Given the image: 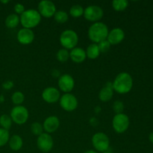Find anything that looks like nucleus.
Listing matches in <instances>:
<instances>
[{
	"instance_id": "nucleus-25",
	"label": "nucleus",
	"mask_w": 153,
	"mask_h": 153,
	"mask_svg": "<svg viewBox=\"0 0 153 153\" xmlns=\"http://www.w3.org/2000/svg\"><path fill=\"white\" fill-rule=\"evenodd\" d=\"M12 123H13V121H12L10 115L2 114L0 116V126H1V128L8 131L11 128Z\"/></svg>"
},
{
	"instance_id": "nucleus-13",
	"label": "nucleus",
	"mask_w": 153,
	"mask_h": 153,
	"mask_svg": "<svg viewBox=\"0 0 153 153\" xmlns=\"http://www.w3.org/2000/svg\"><path fill=\"white\" fill-rule=\"evenodd\" d=\"M42 99L46 102L49 104H54L59 101L61 98V93L57 88L55 87H48L42 92Z\"/></svg>"
},
{
	"instance_id": "nucleus-11",
	"label": "nucleus",
	"mask_w": 153,
	"mask_h": 153,
	"mask_svg": "<svg viewBox=\"0 0 153 153\" xmlns=\"http://www.w3.org/2000/svg\"><path fill=\"white\" fill-rule=\"evenodd\" d=\"M37 146L39 150L43 152H49L54 146V140L51 134L43 132L37 137Z\"/></svg>"
},
{
	"instance_id": "nucleus-9",
	"label": "nucleus",
	"mask_w": 153,
	"mask_h": 153,
	"mask_svg": "<svg viewBox=\"0 0 153 153\" xmlns=\"http://www.w3.org/2000/svg\"><path fill=\"white\" fill-rule=\"evenodd\" d=\"M59 103L63 110L68 112L76 110L79 105V102L76 97L71 93L64 94L62 96H61Z\"/></svg>"
},
{
	"instance_id": "nucleus-1",
	"label": "nucleus",
	"mask_w": 153,
	"mask_h": 153,
	"mask_svg": "<svg viewBox=\"0 0 153 153\" xmlns=\"http://www.w3.org/2000/svg\"><path fill=\"white\" fill-rule=\"evenodd\" d=\"M114 91L120 94H126L130 92L133 87V79L126 72L120 73L112 82Z\"/></svg>"
},
{
	"instance_id": "nucleus-21",
	"label": "nucleus",
	"mask_w": 153,
	"mask_h": 153,
	"mask_svg": "<svg viewBox=\"0 0 153 153\" xmlns=\"http://www.w3.org/2000/svg\"><path fill=\"white\" fill-rule=\"evenodd\" d=\"M20 22V19H19V15L16 14L15 13H10L8 16L6 17L5 21H4V24H5L6 27L8 28H14L19 25Z\"/></svg>"
},
{
	"instance_id": "nucleus-24",
	"label": "nucleus",
	"mask_w": 153,
	"mask_h": 153,
	"mask_svg": "<svg viewBox=\"0 0 153 153\" xmlns=\"http://www.w3.org/2000/svg\"><path fill=\"white\" fill-rule=\"evenodd\" d=\"M128 1L127 0H114L112 1V7L116 11H123L128 7Z\"/></svg>"
},
{
	"instance_id": "nucleus-18",
	"label": "nucleus",
	"mask_w": 153,
	"mask_h": 153,
	"mask_svg": "<svg viewBox=\"0 0 153 153\" xmlns=\"http://www.w3.org/2000/svg\"><path fill=\"white\" fill-rule=\"evenodd\" d=\"M70 58L75 63L81 64L84 62L87 58L86 52L85 49L81 47H75L70 52Z\"/></svg>"
},
{
	"instance_id": "nucleus-38",
	"label": "nucleus",
	"mask_w": 153,
	"mask_h": 153,
	"mask_svg": "<svg viewBox=\"0 0 153 153\" xmlns=\"http://www.w3.org/2000/svg\"><path fill=\"white\" fill-rule=\"evenodd\" d=\"M4 101V97H3L2 95L0 96V102H2Z\"/></svg>"
},
{
	"instance_id": "nucleus-35",
	"label": "nucleus",
	"mask_w": 153,
	"mask_h": 153,
	"mask_svg": "<svg viewBox=\"0 0 153 153\" xmlns=\"http://www.w3.org/2000/svg\"><path fill=\"white\" fill-rule=\"evenodd\" d=\"M84 153H99V152H97L96 150H94V149H89V150L85 151Z\"/></svg>"
},
{
	"instance_id": "nucleus-26",
	"label": "nucleus",
	"mask_w": 153,
	"mask_h": 153,
	"mask_svg": "<svg viewBox=\"0 0 153 153\" xmlns=\"http://www.w3.org/2000/svg\"><path fill=\"white\" fill-rule=\"evenodd\" d=\"M11 100L16 105H22L25 100V95L21 91H15L11 96Z\"/></svg>"
},
{
	"instance_id": "nucleus-28",
	"label": "nucleus",
	"mask_w": 153,
	"mask_h": 153,
	"mask_svg": "<svg viewBox=\"0 0 153 153\" xmlns=\"http://www.w3.org/2000/svg\"><path fill=\"white\" fill-rule=\"evenodd\" d=\"M10 139V134L7 130L0 128V147L4 146L8 143Z\"/></svg>"
},
{
	"instance_id": "nucleus-12",
	"label": "nucleus",
	"mask_w": 153,
	"mask_h": 153,
	"mask_svg": "<svg viewBox=\"0 0 153 153\" xmlns=\"http://www.w3.org/2000/svg\"><path fill=\"white\" fill-rule=\"evenodd\" d=\"M58 88L64 94L70 93L75 88V80L70 74H63L60 76L58 80Z\"/></svg>"
},
{
	"instance_id": "nucleus-37",
	"label": "nucleus",
	"mask_w": 153,
	"mask_h": 153,
	"mask_svg": "<svg viewBox=\"0 0 153 153\" xmlns=\"http://www.w3.org/2000/svg\"><path fill=\"white\" fill-rule=\"evenodd\" d=\"M1 2L3 3V4H7V3L9 2V1H8V0H4H4H1Z\"/></svg>"
},
{
	"instance_id": "nucleus-8",
	"label": "nucleus",
	"mask_w": 153,
	"mask_h": 153,
	"mask_svg": "<svg viewBox=\"0 0 153 153\" xmlns=\"http://www.w3.org/2000/svg\"><path fill=\"white\" fill-rule=\"evenodd\" d=\"M84 17L90 22H100L104 16V10L100 6L96 4H91L85 8Z\"/></svg>"
},
{
	"instance_id": "nucleus-15",
	"label": "nucleus",
	"mask_w": 153,
	"mask_h": 153,
	"mask_svg": "<svg viewBox=\"0 0 153 153\" xmlns=\"http://www.w3.org/2000/svg\"><path fill=\"white\" fill-rule=\"evenodd\" d=\"M60 126V120L56 116H49L43 121V130L46 133L52 134L55 132Z\"/></svg>"
},
{
	"instance_id": "nucleus-4",
	"label": "nucleus",
	"mask_w": 153,
	"mask_h": 153,
	"mask_svg": "<svg viewBox=\"0 0 153 153\" xmlns=\"http://www.w3.org/2000/svg\"><path fill=\"white\" fill-rule=\"evenodd\" d=\"M59 41L64 49L71 50L77 46L79 43V36L74 30L66 29L61 32Z\"/></svg>"
},
{
	"instance_id": "nucleus-22",
	"label": "nucleus",
	"mask_w": 153,
	"mask_h": 153,
	"mask_svg": "<svg viewBox=\"0 0 153 153\" xmlns=\"http://www.w3.org/2000/svg\"><path fill=\"white\" fill-rule=\"evenodd\" d=\"M53 16L55 20L58 23L60 24L65 23L69 19V14L67 13V12H66L65 10H57Z\"/></svg>"
},
{
	"instance_id": "nucleus-33",
	"label": "nucleus",
	"mask_w": 153,
	"mask_h": 153,
	"mask_svg": "<svg viewBox=\"0 0 153 153\" xmlns=\"http://www.w3.org/2000/svg\"><path fill=\"white\" fill-rule=\"evenodd\" d=\"M13 82L10 80H7L2 83V88L4 90H10L13 88Z\"/></svg>"
},
{
	"instance_id": "nucleus-5",
	"label": "nucleus",
	"mask_w": 153,
	"mask_h": 153,
	"mask_svg": "<svg viewBox=\"0 0 153 153\" xmlns=\"http://www.w3.org/2000/svg\"><path fill=\"white\" fill-rule=\"evenodd\" d=\"M91 143L94 150L98 152H104L108 151L110 147V140L106 134L103 132L95 133L92 136Z\"/></svg>"
},
{
	"instance_id": "nucleus-2",
	"label": "nucleus",
	"mask_w": 153,
	"mask_h": 153,
	"mask_svg": "<svg viewBox=\"0 0 153 153\" xmlns=\"http://www.w3.org/2000/svg\"><path fill=\"white\" fill-rule=\"evenodd\" d=\"M109 29L105 23L101 22H94L88 29V34L90 40L94 43H99L107 39Z\"/></svg>"
},
{
	"instance_id": "nucleus-3",
	"label": "nucleus",
	"mask_w": 153,
	"mask_h": 153,
	"mask_svg": "<svg viewBox=\"0 0 153 153\" xmlns=\"http://www.w3.org/2000/svg\"><path fill=\"white\" fill-rule=\"evenodd\" d=\"M42 16L35 9H27L19 16L20 23L23 28L32 29L41 22Z\"/></svg>"
},
{
	"instance_id": "nucleus-7",
	"label": "nucleus",
	"mask_w": 153,
	"mask_h": 153,
	"mask_svg": "<svg viewBox=\"0 0 153 153\" xmlns=\"http://www.w3.org/2000/svg\"><path fill=\"white\" fill-rule=\"evenodd\" d=\"M130 125V120L126 114H117L112 120V127L118 134H123L127 131Z\"/></svg>"
},
{
	"instance_id": "nucleus-23",
	"label": "nucleus",
	"mask_w": 153,
	"mask_h": 153,
	"mask_svg": "<svg viewBox=\"0 0 153 153\" xmlns=\"http://www.w3.org/2000/svg\"><path fill=\"white\" fill-rule=\"evenodd\" d=\"M84 10L85 9L80 4H73L70 8V16L74 18H79L83 16Z\"/></svg>"
},
{
	"instance_id": "nucleus-29",
	"label": "nucleus",
	"mask_w": 153,
	"mask_h": 153,
	"mask_svg": "<svg viewBox=\"0 0 153 153\" xmlns=\"http://www.w3.org/2000/svg\"><path fill=\"white\" fill-rule=\"evenodd\" d=\"M31 131L33 134L37 135L38 137L41 134H43L44 130H43V124L38 122L33 123L31 125Z\"/></svg>"
},
{
	"instance_id": "nucleus-10",
	"label": "nucleus",
	"mask_w": 153,
	"mask_h": 153,
	"mask_svg": "<svg viewBox=\"0 0 153 153\" xmlns=\"http://www.w3.org/2000/svg\"><path fill=\"white\" fill-rule=\"evenodd\" d=\"M37 11L40 16L46 18H50L55 15L57 11L55 3L49 0H42L38 3Z\"/></svg>"
},
{
	"instance_id": "nucleus-14",
	"label": "nucleus",
	"mask_w": 153,
	"mask_h": 153,
	"mask_svg": "<svg viewBox=\"0 0 153 153\" xmlns=\"http://www.w3.org/2000/svg\"><path fill=\"white\" fill-rule=\"evenodd\" d=\"M34 32L32 29L22 28L18 31L16 39L20 44L29 45L34 41Z\"/></svg>"
},
{
	"instance_id": "nucleus-30",
	"label": "nucleus",
	"mask_w": 153,
	"mask_h": 153,
	"mask_svg": "<svg viewBox=\"0 0 153 153\" xmlns=\"http://www.w3.org/2000/svg\"><path fill=\"white\" fill-rule=\"evenodd\" d=\"M112 108L113 111L115 112L116 114H122L123 113L124 111V104L123 102L120 101V100H117L112 105Z\"/></svg>"
},
{
	"instance_id": "nucleus-31",
	"label": "nucleus",
	"mask_w": 153,
	"mask_h": 153,
	"mask_svg": "<svg viewBox=\"0 0 153 153\" xmlns=\"http://www.w3.org/2000/svg\"><path fill=\"white\" fill-rule=\"evenodd\" d=\"M97 45H98V47L100 51V53H101V52L102 53H105V52H108L111 46V45L110 43L108 41L107 39L100 42L99 43H97Z\"/></svg>"
},
{
	"instance_id": "nucleus-16",
	"label": "nucleus",
	"mask_w": 153,
	"mask_h": 153,
	"mask_svg": "<svg viewBox=\"0 0 153 153\" xmlns=\"http://www.w3.org/2000/svg\"><path fill=\"white\" fill-rule=\"evenodd\" d=\"M125 38V32L119 27H116L109 31L107 37V40L111 45H117L120 43Z\"/></svg>"
},
{
	"instance_id": "nucleus-6",
	"label": "nucleus",
	"mask_w": 153,
	"mask_h": 153,
	"mask_svg": "<svg viewBox=\"0 0 153 153\" xmlns=\"http://www.w3.org/2000/svg\"><path fill=\"white\" fill-rule=\"evenodd\" d=\"M10 117L12 121L17 125H23L29 117L28 110L23 105H16L11 109Z\"/></svg>"
},
{
	"instance_id": "nucleus-27",
	"label": "nucleus",
	"mask_w": 153,
	"mask_h": 153,
	"mask_svg": "<svg viewBox=\"0 0 153 153\" xmlns=\"http://www.w3.org/2000/svg\"><path fill=\"white\" fill-rule=\"evenodd\" d=\"M56 58L60 62H66L70 58V52L67 49L62 48L57 52Z\"/></svg>"
},
{
	"instance_id": "nucleus-19",
	"label": "nucleus",
	"mask_w": 153,
	"mask_h": 153,
	"mask_svg": "<svg viewBox=\"0 0 153 153\" xmlns=\"http://www.w3.org/2000/svg\"><path fill=\"white\" fill-rule=\"evenodd\" d=\"M8 145L10 149L13 151H19L23 146V140L22 138L18 134H13L8 140Z\"/></svg>"
},
{
	"instance_id": "nucleus-36",
	"label": "nucleus",
	"mask_w": 153,
	"mask_h": 153,
	"mask_svg": "<svg viewBox=\"0 0 153 153\" xmlns=\"http://www.w3.org/2000/svg\"><path fill=\"white\" fill-rule=\"evenodd\" d=\"M149 140H150L151 143H152L153 144V131L152 133H150V134H149Z\"/></svg>"
},
{
	"instance_id": "nucleus-34",
	"label": "nucleus",
	"mask_w": 153,
	"mask_h": 153,
	"mask_svg": "<svg viewBox=\"0 0 153 153\" xmlns=\"http://www.w3.org/2000/svg\"><path fill=\"white\" fill-rule=\"evenodd\" d=\"M52 75L55 77H60V72L58 70H53L52 71Z\"/></svg>"
},
{
	"instance_id": "nucleus-39",
	"label": "nucleus",
	"mask_w": 153,
	"mask_h": 153,
	"mask_svg": "<svg viewBox=\"0 0 153 153\" xmlns=\"http://www.w3.org/2000/svg\"><path fill=\"white\" fill-rule=\"evenodd\" d=\"M102 153H112V152H110V151H106V152H102Z\"/></svg>"
},
{
	"instance_id": "nucleus-20",
	"label": "nucleus",
	"mask_w": 153,
	"mask_h": 153,
	"mask_svg": "<svg viewBox=\"0 0 153 153\" xmlns=\"http://www.w3.org/2000/svg\"><path fill=\"white\" fill-rule=\"evenodd\" d=\"M85 52H86L87 58H88L89 59L91 60L97 59L100 55V49H99L98 45H97V43H91V44L87 47Z\"/></svg>"
},
{
	"instance_id": "nucleus-17",
	"label": "nucleus",
	"mask_w": 153,
	"mask_h": 153,
	"mask_svg": "<svg viewBox=\"0 0 153 153\" xmlns=\"http://www.w3.org/2000/svg\"><path fill=\"white\" fill-rule=\"evenodd\" d=\"M114 96V90L112 82H107L99 93V99L103 102L110 101Z\"/></svg>"
},
{
	"instance_id": "nucleus-32",
	"label": "nucleus",
	"mask_w": 153,
	"mask_h": 153,
	"mask_svg": "<svg viewBox=\"0 0 153 153\" xmlns=\"http://www.w3.org/2000/svg\"><path fill=\"white\" fill-rule=\"evenodd\" d=\"M13 10H14L16 14L21 15L25 10V6H24V4H21V3H16V4H15L14 7H13Z\"/></svg>"
}]
</instances>
